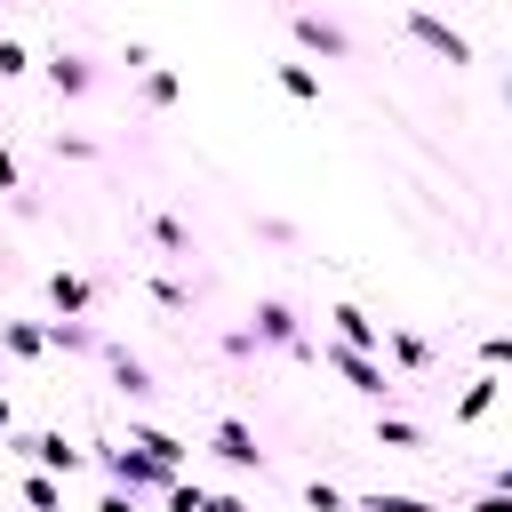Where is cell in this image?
I'll return each instance as SVG.
<instances>
[{"label": "cell", "instance_id": "cell-1", "mask_svg": "<svg viewBox=\"0 0 512 512\" xmlns=\"http://www.w3.org/2000/svg\"><path fill=\"white\" fill-rule=\"evenodd\" d=\"M96 464H104V480H112V488H128V496H160L168 480H184L176 464H160V456H152V448H136V440H128V448H104Z\"/></svg>", "mask_w": 512, "mask_h": 512}, {"label": "cell", "instance_id": "cell-2", "mask_svg": "<svg viewBox=\"0 0 512 512\" xmlns=\"http://www.w3.org/2000/svg\"><path fill=\"white\" fill-rule=\"evenodd\" d=\"M312 352H320V360H328V368H336L360 400H392V392H400V376H392L376 352H352V344H312Z\"/></svg>", "mask_w": 512, "mask_h": 512}, {"label": "cell", "instance_id": "cell-3", "mask_svg": "<svg viewBox=\"0 0 512 512\" xmlns=\"http://www.w3.org/2000/svg\"><path fill=\"white\" fill-rule=\"evenodd\" d=\"M8 456L40 464V472H56V480H72V472L88 464V456H80V448H72L64 432H16V424H8Z\"/></svg>", "mask_w": 512, "mask_h": 512}, {"label": "cell", "instance_id": "cell-4", "mask_svg": "<svg viewBox=\"0 0 512 512\" xmlns=\"http://www.w3.org/2000/svg\"><path fill=\"white\" fill-rule=\"evenodd\" d=\"M400 24H408V40H424V48H432V56H440V64H472V40H464V32H456V24H440V16H432V8H408V16H400Z\"/></svg>", "mask_w": 512, "mask_h": 512}, {"label": "cell", "instance_id": "cell-5", "mask_svg": "<svg viewBox=\"0 0 512 512\" xmlns=\"http://www.w3.org/2000/svg\"><path fill=\"white\" fill-rule=\"evenodd\" d=\"M328 344H352V352H384V320H368L360 304H336V312H328Z\"/></svg>", "mask_w": 512, "mask_h": 512}, {"label": "cell", "instance_id": "cell-6", "mask_svg": "<svg viewBox=\"0 0 512 512\" xmlns=\"http://www.w3.org/2000/svg\"><path fill=\"white\" fill-rule=\"evenodd\" d=\"M208 440H216V456H224V464H240V472H264V440H256L240 416H216V432H208Z\"/></svg>", "mask_w": 512, "mask_h": 512}, {"label": "cell", "instance_id": "cell-7", "mask_svg": "<svg viewBox=\"0 0 512 512\" xmlns=\"http://www.w3.org/2000/svg\"><path fill=\"white\" fill-rule=\"evenodd\" d=\"M104 368H112V392H120V400H152V392H160V384H152V368H144L136 352H120L112 336H104Z\"/></svg>", "mask_w": 512, "mask_h": 512}, {"label": "cell", "instance_id": "cell-8", "mask_svg": "<svg viewBox=\"0 0 512 512\" xmlns=\"http://www.w3.org/2000/svg\"><path fill=\"white\" fill-rule=\"evenodd\" d=\"M40 72H48V88H56V96H88V88H96V64H88V56H72V48H56Z\"/></svg>", "mask_w": 512, "mask_h": 512}, {"label": "cell", "instance_id": "cell-9", "mask_svg": "<svg viewBox=\"0 0 512 512\" xmlns=\"http://www.w3.org/2000/svg\"><path fill=\"white\" fill-rule=\"evenodd\" d=\"M248 336H256V344H288V352H296L304 320H296V312H288L280 296H264V304H256V328H248Z\"/></svg>", "mask_w": 512, "mask_h": 512}, {"label": "cell", "instance_id": "cell-10", "mask_svg": "<svg viewBox=\"0 0 512 512\" xmlns=\"http://www.w3.org/2000/svg\"><path fill=\"white\" fill-rule=\"evenodd\" d=\"M48 352H104V328H88L80 312H56L48 320Z\"/></svg>", "mask_w": 512, "mask_h": 512}, {"label": "cell", "instance_id": "cell-11", "mask_svg": "<svg viewBox=\"0 0 512 512\" xmlns=\"http://www.w3.org/2000/svg\"><path fill=\"white\" fill-rule=\"evenodd\" d=\"M288 32H296L304 48H320V56H352V40H344V24H328V16H288Z\"/></svg>", "mask_w": 512, "mask_h": 512}, {"label": "cell", "instance_id": "cell-12", "mask_svg": "<svg viewBox=\"0 0 512 512\" xmlns=\"http://www.w3.org/2000/svg\"><path fill=\"white\" fill-rule=\"evenodd\" d=\"M128 440H136V448H152V456H160V464H176V472H184V456H192L168 424H128Z\"/></svg>", "mask_w": 512, "mask_h": 512}, {"label": "cell", "instance_id": "cell-13", "mask_svg": "<svg viewBox=\"0 0 512 512\" xmlns=\"http://www.w3.org/2000/svg\"><path fill=\"white\" fill-rule=\"evenodd\" d=\"M48 304H56V312H88V304H96V288H88L80 272H48Z\"/></svg>", "mask_w": 512, "mask_h": 512}, {"label": "cell", "instance_id": "cell-14", "mask_svg": "<svg viewBox=\"0 0 512 512\" xmlns=\"http://www.w3.org/2000/svg\"><path fill=\"white\" fill-rule=\"evenodd\" d=\"M0 352H16V360H40V352H48V328H32V320H0Z\"/></svg>", "mask_w": 512, "mask_h": 512}, {"label": "cell", "instance_id": "cell-15", "mask_svg": "<svg viewBox=\"0 0 512 512\" xmlns=\"http://www.w3.org/2000/svg\"><path fill=\"white\" fill-rule=\"evenodd\" d=\"M384 344H392V360H400L408 376H424V368H432V344H424V336H408V328H384Z\"/></svg>", "mask_w": 512, "mask_h": 512}, {"label": "cell", "instance_id": "cell-16", "mask_svg": "<svg viewBox=\"0 0 512 512\" xmlns=\"http://www.w3.org/2000/svg\"><path fill=\"white\" fill-rule=\"evenodd\" d=\"M496 384H504V376H496V368H480V376L464 384V400H456V416H464V424H472V416H488V408H496Z\"/></svg>", "mask_w": 512, "mask_h": 512}, {"label": "cell", "instance_id": "cell-17", "mask_svg": "<svg viewBox=\"0 0 512 512\" xmlns=\"http://www.w3.org/2000/svg\"><path fill=\"white\" fill-rule=\"evenodd\" d=\"M376 448H392V456H416V448H424V432H416L408 416H376Z\"/></svg>", "mask_w": 512, "mask_h": 512}, {"label": "cell", "instance_id": "cell-18", "mask_svg": "<svg viewBox=\"0 0 512 512\" xmlns=\"http://www.w3.org/2000/svg\"><path fill=\"white\" fill-rule=\"evenodd\" d=\"M16 488H24V504H32V512H64V488H56V472H40V464H32Z\"/></svg>", "mask_w": 512, "mask_h": 512}, {"label": "cell", "instance_id": "cell-19", "mask_svg": "<svg viewBox=\"0 0 512 512\" xmlns=\"http://www.w3.org/2000/svg\"><path fill=\"white\" fill-rule=\"evenodd\" d=\"M360 512H440L432 496H400V488H376V496H352Z\"/></svg>", "mask_w": 512, "mask_h": 512}, {"label": "cell", "instance_id": "cell-20", "mask_svg": "<svg viewBox=\"0 0 512 512\" xmlns=\"http://www.w3.org/2000/svg\"><path fill=\"white\" fill-rule=\"evenodd\" d=\"M280 88H288L296 104H320V72H312V64H280Z\"/></svg>", "mask_w": 512, "mask_h": 512}, {"label": "cell", "instance_id": "cell-21", "mask_svg": "<svg viewBox=\"0 0 512 512\" xmlns=\"http://www.w3.org/2000/svg\"><path fill=\"white\" fill-rule=\"evenodd\" d=\"M144 288H152V304H160V312H184V304H192V288H176V280H160V272H152Z\"/></svg>", "mask_w": 512, "mask_h": 512}, {"label": "cell", "instance_id": "cell-22", "mask_svg": "<svg viewBox=\"0 0 512 512\" xmlns=\"http://www.w3.org/2000/svg\"><path fill=\"white\" fill-rule=\"evenodd\" d=\"M504 360H512V336H504V328H488V336H480V368H496V376H504Z\"/></svg>", "mask_w": 512, "mask_h": 512}, {"label": "cell", "instance_id": "cell-23", "mask_svg": "<svg viewBox=\"0 0 512 512\" xmlns=\"http://www.w3.org/2000/svg\"><path fill=\"white\" fill-rule=\"evenodd\" d=\"M160 496H168V512H200V504H208V488H192V480H168Z\"/></svg>", "mask_w": 512, "mask_h": 512}, {"label": "cell", "instance_id": "cell-24", "mask_svg": "<svg viewBox=\"0 0 512 512\" xmlns=\"http://www.w3.org/2000/svg\"><path fill=\"white\" fill-rule=\"evenodd\" d=\"M144 104H176V72H144Z\"/></svg>", "mask_w": 512, "mask_h": 512}, {"label": "cell", "instance_id": "cell-25", "mask_svg": "<svg viewBox=\"0 0 512 512\" xmlns=\"http://www.w3.org/2000/svg\"><path fill=\"white\" fill-rule=\"evenodd\" d=\"M152 240H160L168 256H184V224H176V216H152Z\"/></svg>", "mask_w": 512, "mask_h": 512}, {"label": "cell", "instance_id": "cell-26", "mask_svg": "<svg viewBox=\"0 0 512 512\" xmlns=\"http://www.w3.org/2000/svg\"><path fill=\"white\" fill-rule=\"evenodd\" d=\"M16 72H32V56H24V40H0V80H16Z\"/></svg>", "mask_w": 512, "mask_h": 512}, {"label": "cell", "instance_id": "cell-27", "mask_svg": "<svg viewBox=\"0 0 512 512\" xmlns=\"http://www.w3.org/2000/svg\"><path fill=\"white\" fill-rule=\"evenodd\" d=\"M304 504H312V512H344V496H336L328 480H312V488H304Z\"/></svg>", "mask_w": 512, "mask_h": 512}, {"label": "cell", "instance_id": "cell-28", "mask_svg": "<svg viewBox=\"0 0 512 512\" xmlns=\"http://www.w3.org/2000/svg\"><path fill=\"white\" fill-rule=\"evenodd\" d=\"M0 192H24V176H16V152L0 144Z\"/></svg>", "mask_w": 512, "mask_h": 512}, {"label": "cell", "instance_id": "cell-29", "mask_svg": "<svg viewBox=\"0 0 512 512\" xmlns=\"http://www.w3.org/2000/svg\"><path fill=\"white\" fill-rule=\"evenodd\" d=\"M96 512H144V504H136L128 488H104V504H96Z\"/></svg>", "mask_w": 512, "mask_h": 512}, {"label": "cell", "instance_id": "cell-30", "mask_svg": "<svg viewBox=\"0 0 512 512\" xmlns=\"http://www.w3.org/2000/svg\"><path fill=\"white\" fill-rule=\"evenodd\" d=\"M472 512H512V496H504V488H488V496H480Z\"/></svg>", "mask_w": 512, "mask_h": 512}, {"label": "cell", "instance_id": "cell-31", "mask_svg": "<svg viewBox=\"0 0 512 512\" xmlns=\"http://www.w3.org/2000/svg\"><path fill=\"white\" fill-rule=\"evenodd\" d=\"M200 512H248V504H240V496H208Z\"/></svg>", "mask_w": 512, "mask_h": 512}, {"label": "cell", "instance_id": "cell-32", "mask_svg": "<svg viewBox=\"0 0 512 512\" xmlns=\"http://www.w3.org/2000/svg\"><path fill=\"white\" fill-rule=\"evenodd\" d=\"M8 424H16V408H8V384H0V432H8Z\"/></svg>", "mask_w": 512, "mask_h": 512}]
</instances>
